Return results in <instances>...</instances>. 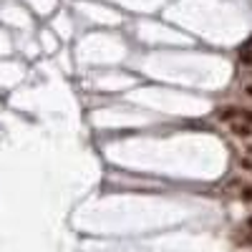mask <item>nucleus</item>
<instances>
[{
	"label": "nucleus",
	"mask_w": 252,
	"mask_h": 252,
	"mask_svg": "<svg viewBox=\"0 0 252 252\" xmlns=\"http://www.w3.org/2000/svg\"><path fill=\"white\" fill-rule=\"evenodd\" d=\"M237 114H240V109L237 106H222V109H217V121H229V124H232V121H237Z\"/></svg>",
	"instance_id": "nucleus-1"
},
{
	"label": "nucleus",
	"mask_w": 252,
	"mask_h": 252,
	"mask_svg": "<svg viewBox=\"0 0 252 252\" xmlns=\"http://www.w3.org/2000/svg\"><path fill=\"white\" fill-rule=\"evenodd\" d=\"M229 129H232L235 136H242V139H250L252 136V126L245 124V121H232V124H229Z\"/></svg>",
	"instance_id": "nucleus-2"
},
{
	"label": "nucleus",
	"mask_w": 252,
	"mask_h": 252,
	"mask_svg": "<svg viewBox=\"0 0 252 252\" xmlns=\"http://www.w3.org/2000/svg\"><path fill=\"white\" fill-rule=\"evenodd\" d=\"M240 63H242V66H252V48L250 46H245L240 51Z\"/></svg>",
	"instance_id": "nucleus-3"
},
{
	"label": "nucleus",
	"mask_w": 252,
	"mask_h": 252,
	"mask_svg": "<svg viewBox=\"0 0 252 252\" xmlns=\"http://www.w3.org/2000/svg\"><path fill=\"white\" fill-rule=\"evenodd\" d=\"M240 166H242L245 172H252V159H250V157H242V159H240Z\"/></svg>",
	"instance_id": "nucleus-4"
},
{
	"label": "nucleus",
	"mask_w": 252,
	"mask_h": 252,
	"mask_svg": "<svg viewBox=\"0 0 252 252\" xmlns=\"http://www.w3.org/2000/svg\"><path fill=\"white\" fill-rule=\"evenodd\" d=\"M240 197H242V202H252V184L242 189V194H240Z\"/></svg>",
	"instance_id": "nucleus-5"
},
{
	"label": "nucleus",
	"mask_w": 252,
	"mask_h": 252,
	"mask_svg": "<svg viewBox=\"0 0 252 252\" xmlns=\"http://www.w3.org/2000/svg\"><path fill=\"white\" fill-rule=\"evenodd\" d=\"M240 116L245 119V124H250V126H252V111H250V109H242V111H240Z\"/></svg>",
	"instance_id": "nucleus-6"
},
{
	"label": "nucleus",
	"mask_w": 252,
	"mask_h": 252,
	"mask_svg": "<svg viewBox=\"0 0 252 252\" xmlns=\"http://www.w3.org/2000/svg\"><path fill=\"white\" fill-rule=\"evenodd\" d=\"M242 227H250V229H252V215H250V217H247V220L242 222Z\"/></svg>",
	"instance_id": "nucleus-7"
},
{
	"label": "nucleus",
	"mask_w": 252,
	"mask_h": 252,
	"mask_svg": "<svg viewBox=\"0 0 252 252\" xmlns=\"http://www.w3.org/2000/svg\"><path fill=\"white\" fill-rule=\"evenodd\" d=\"M245 94H247V96L252 98V83H247V86H245Z\"/></svg>",
	"instance_id": "nucleus-8"
},
{
	"label": "nucleus",
	"mask_w": 252,
	"mask_h": 252,
	"mask_svg": "<svg viewBox=\"0 0 252 252\" xmlns=\"http://www.w3.org/2000/svg\"><path fill=\"white\" fill-rule=\"evenodd\" d=\"M250 154H252V144H250Z\"/></svg>",
	"instance_id": "nucleus-9"
}]
</instances>
